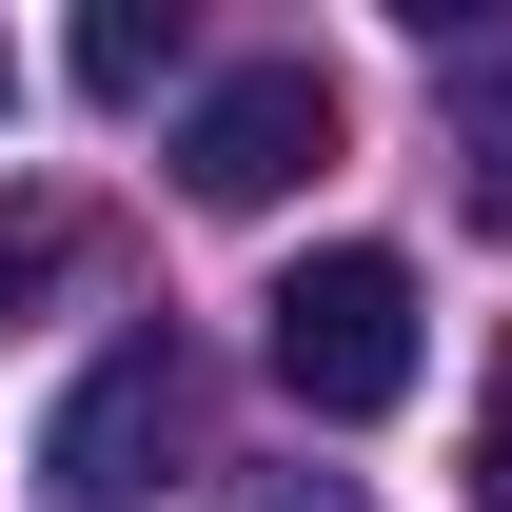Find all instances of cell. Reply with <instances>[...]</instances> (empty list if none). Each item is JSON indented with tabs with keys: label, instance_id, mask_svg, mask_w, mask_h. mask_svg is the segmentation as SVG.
I'll return each mask as SVG.
<instances>
[{
	"label": "cell",
	"instance_id": "cell-1",
	"mask_svg": "<svg viewBox=\"0 0 512 512\" xmlns=\"http://www.w3.org/2000/svg\"><path fill=\"white\" fill-rule=\"evenodd\" d=\"M256 316H276V394H296V414H335V434H375L394 394H414V256L335 237V256H296Z\"/></svg>",
	"mask_w": 512,
	"mask_h": 512
},
{
	"label": "cell",
	"instance_id": "cell-2",
	"mask_svg": "<svg viewBox=\"0 0 512 512\" xmlns=\"http://www.w3.org/2000/svg\"><path fill=\"white\" fill-rule=\"evenodd\" d=\"M316 158H335V79H316V60H237V79H217V99L178 119V178L217 197V217H256V197H296Z\"/></svg>",
	"mask_w": 512,
	"mask_h": 512
},
{
	"label": "cell",
	"instance_id": "cell-3",
	"mask_svg": "<svg viewBox=\"0 0 512 512\" xmlns=\"http://www.w3.org/2000/svg\"><path fill=\"white\" fill-rule=\"evenodd\" d=\"M178 434H197V375H178V335H119V355H99V375L60 394L40 473H60V493H138V473H158Z\"/></svg>",
	"mask_w": 512,
	"mask_h": 512
},
{
	"label": "cell",
	"instance_id": "cell-4",
	"mask_svg": "<svg viewBox=\"0 0 512 512\" xmlns=\"http://www.w3.org/2000/svg\"><path fill=\"white\" fill-rule=\"evenodd\" d=\"M453 178H473V217L512 237V60H473V79H453Z\"/></svg>",
	"mask_w": 512,
	"mask_h": 512
},
{
	"label": "cell",
	"instance_id": "cell-5",
	"mask_svg": "<svg viewBox=\"0 0 512 512\" xmlns=\"http://www.w3.org/2000/svg\"><path fill=\"white\" fill-rule=\"evenodd\" d=\"M158 79H178V20L99 0V20H79V99H158Z\"/></svg>",
	"mask_w": 512,
	"mask_h": 512
},
{
	"label": "cell",
	"instance_id": "cell-6",
	"mask_svg": "<svg viewBox=\"0 0 512 512\" xmlns=\"http://www.w3.org/2000/svg\"><path fill=\"white\" fill-rule=\"evenodd\" d=\"M40 276H60V217H40V197H0V316H20Z\"/></svg>",
	"mask_w": 512,
	"mask_h": 512
},
{
	"label": "cell",
	"instance_id": "cell-7",
	"mask_svg": "<svg viewBox=\"0 0 512 512\" xmlns=\"http://www.w3.org/2000/svg\"><path fill=\"white\" fill-rule=\"evenodd\" d=\"M473 512H512V355H493V394H473Z\"/></svg>",
	"mask_w": 512,
	"mask_h": 512
},
{
	"label": "cell",
	"instance_id": "cell-8",
	"mask_svg": "<svg viewBox=\"0 0 512 512\" xmlns=\"http://www.w3.org/2000/svg\"><path fill=\"white\" fill-rule=\"evenodd\" d=\"M276 512H355V493H276Z\"/></svg>",
	"mask_w": 512,
	"mask_h": 512
}]
</instances>
